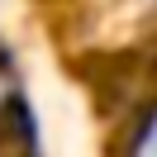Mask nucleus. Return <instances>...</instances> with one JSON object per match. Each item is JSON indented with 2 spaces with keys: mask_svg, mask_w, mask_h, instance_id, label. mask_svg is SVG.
Instances as JSON below:
<instances>
[{
  "mask_svg": "<svg viewBox=\"0 0 157 157\" xmlns=\"http://www.w3.org/2000/svg\"><path fill=\"white\" fill-rule=\"evenodd\" d=\"M124 157H157V100L138 114L133 133L124 138Z\"/></svg>",
  "mask_w": 157,
  "mask_h": 157,
  "instance_id": "obj_1",
  "label": "nucleus"
}]
</instances>
